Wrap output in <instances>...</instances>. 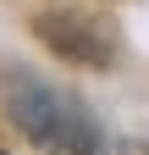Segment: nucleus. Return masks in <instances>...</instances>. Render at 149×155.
Returning a JSON list of instances; mask_svg holds the SVG:
<instances>
[{
    "mask_svg": "<svg viewBox=\"0 0 149 155\" xmlns=\"http://www.w3.org/2000/svg\"><path fill=\"white\" fill-rule=\"evenodd\" d=\"M0 94H6V116L50 155H100V127L83 111V100H72L28 72H6Z\"/></svg>",
    "mask_w": 149,
    "mask_h": 155,
    "instance_id": "f257e3e1",
    "label": "nucleus"
}]
</instances>
